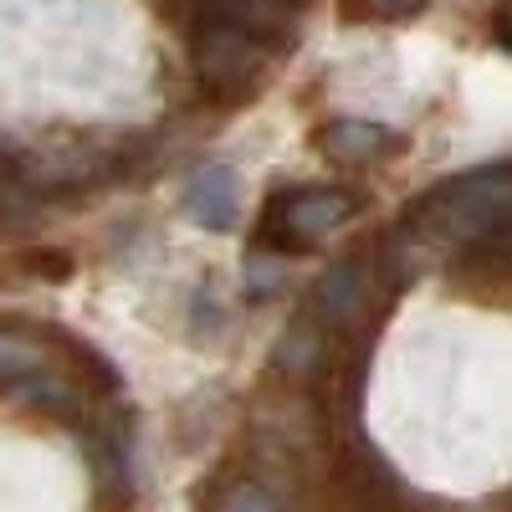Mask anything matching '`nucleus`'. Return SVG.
I'll list each match as a JSON object with an SVG mask.
<instances>
[{"label":"nucleus","mask_w":512,"mask_h":512,"mask_svg":"<svg viewBox=\"0 0 512 512\" xmlns=\"http://www.w3.org/2000/svg\"><path fill=\"white\" fill-rule=\"evenodd\" d=\"M410 221H420L425 236L451 246H482L512 236V164H482L472 175L436 185L410 210Z\"/></svg>","instance_id":"nucleus-1"},{"label":"nucleus","mask_w":512,"mask_h":512,"mask_svg":"<svg viewBox=\"0 0 512 512\" xmlns=\"http://www.w3.org/2000/svg\"><path fill=\"white\" fill-rule=\"evenodd\" d=\"M359 195L354 190H277L262 210V226H256V246L262 251H313L323 236H333L338 226H349L359 216Z\"/></svg>","instance_id":"nucleus-2"},{"label":"nucleus","mask_w":512,"mask_h":512,"mask_svg":"<svg viewBox=\"0 0 512 512\" xmlns=\"http://www.w3.org/2000/svg\"><path fill=\"white\" fill-rule=\"evenodd\" d=\"M195 72L205 82V93L216 98H241L256 77H262V47L256 36L231 26V21H210L195 36Z\"/></svg>","instance_id":"nucleus-3"},{"label":"nucleus","mask_w":512,"mask_h":512,"mask_svg":"<svg viewBox=\"0 0 512 512\" xmlns=\"http://www.w3.org/2000/svg\"><path fill=\"white\" fill-rule=\"evenodd\" d=\"M185 216L200 231H236L241 221V175L231 164H200L185 185Z\"/></svg>","instance_id":"nucleus-4"},{"label":"nucleus","mask_w":512,"mask_h":512,"mask_svg":"<svg viewBox=\"0 0 512 512\" xmlns=\"http://www.w3.org/2000/svg\"><path fill=\"white\" fill-rule=\"evenodd\" d=\"M313 144H318V154H323V159L344 164V169H364V164H379V159L400 154V139L390 134V128L364 123V118H338V123H323L318 134H313Z\"/></svg>","instance_id":"nucleus-5"},{"label":"nucleus","mask_w":512,"mask_h":512,"mask_svg":"<svg viewBox=\"0 0 512 512\" xmlns=\"http://www.w3.org/2000/svg\"><path fill=\"white\" fill-rule=\"evenodd\" d=\"M369 308V277L359 262H338L313 287V323L323 328H354Z\"/></svg>","instance_id":"nucleus-6"},{"label":"nucleus","mask_w":512,"mask_h":512,"mask_svg":"<svg viewBox=\"0 0 512 512\" xmlns=\"http://www.w3.org/2000/svg\"><path fill=\"white\" fill-rule=\"evenodd\" d=\"M41 369H47V349H41L31 333H21V328H0V384L21 390V384L36 379Z\"/></svg>","instance_id":"nucleus-7"},{"label":"nucleus","mask_w":512,"mask_h":512,"mask_svg":"<svg viewBox=\"0 0 512 512\" xmlns=\"http://www.w3.org/2000/svg\"><path fill=\"white\" fill-rule=\"evenodd\" d=\"M277 364H282L287 374H308V369L318 364V323H313V318L297 323V328H287L282 349H277Z\"/></svg>","instance_id":"nucleus-8"},{"label":"nucleus","mask_w":512,"mask_h":512,"mask_svg":"<svg viewBox=\"0 0 512 512\" xmlns=\"http://www.w3.org/2000/svg\"><path fill=\"white\" fill-rule=\"evenodd\" d=\"M221 512H282V502L262 487V482H236L221 497Z\"/></svg>","instance_id":"nucleus-9"},{"label":"nucleus","mask_w":512,"mask_h":512,"mask_svg":"<svg viewBox=\"0 0 512 512\" xmlns=\"http://www.w3.org/2000/svg\"><path fill=\"white\" fill-rule=\"evenodd\" d=\"M21 262H26V272L41 277V282H67V277H72V256H67V251H31V256H21Z\"/></svg>","instance_id":"nucleus-10"},{"label":"nucleus","mask_w":512,"mask_h":512,"mask_svg":"<svg viewBox=\"0 0 512 512\" xmlns=\"http://www.w3.org/2000/svg\"><path fill=\"white\" fill-rule=\"evenodd\" d=\"M349 6H354V16H410L415 6H420V0H349Z\"/></svg>","instance_id":"nucleus-11"},{"label":"nucleus","mask_w":512,"mask_h":512,"mask_svg":"<svg viewBox=\"0 0 512 512\" xmlns=\"http://www.w3.org/2000/svg\"><path fill=\"white\" fill-rule=\"evenodd\" d=\"M492 41L502 52H512V6H497V16H492Z\"/></svg>","instance_id":"nucleus-12"}]
</instances>
